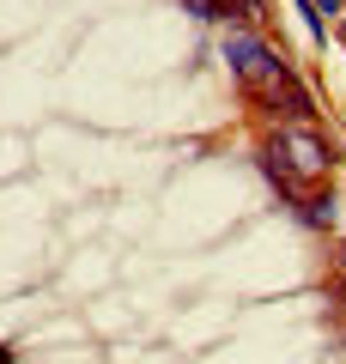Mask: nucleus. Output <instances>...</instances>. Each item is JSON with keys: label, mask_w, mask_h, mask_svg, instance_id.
<instances>
[{"label": "nucleus", "mask_w": 346, "mask_h": 364, "mask_svg": "<svg viewBox=\"0 0 346 364\" xmlns=\"http://www.w3.org/2000/svg\"><path fill=\"white\" fill-rule=\"evenodd\" d=\"M225 61H231V73L249 85V97H256L268 116H280V128H292V122L310 116V91L298 85L292 67H285L256 31H231L225 37Z\"/></svg>", "instance_id": "f257e3e1"}, {"label": "nucleus", "mask_w": 346, "mask_h": 364, "mask_svg": "<svg viewBox=\"0 0 346 364\" xmlns=\"http://www.w3.org/2000/svg\"><path fill=\"white\" fill-rule=\"evenodd\" d=\"M316 6H322L328 18H334V13H346V0H316Z\"/></svg>", "instance_id": "7ed1b4c3"}, {"label": "nucleus", "mask_w": 346, "mask_h": 364, "mask_svg": "<svg viewBox=\"0 0 346 364\" xmlns=\"http://www.w3.org/2000/svg\"><path fill=\"white\" fill-rule=\"evenodd\" d=\"M268 158H273V164H280L292 182H322V176H328V164H334V146L322 140L310 122H292V128L273 134Z\"/></svg>", "instance_id": "f03ea898"}]
</instances>
